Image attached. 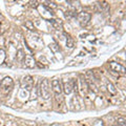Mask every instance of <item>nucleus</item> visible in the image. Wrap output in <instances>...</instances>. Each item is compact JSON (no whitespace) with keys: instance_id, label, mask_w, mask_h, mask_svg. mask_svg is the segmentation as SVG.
I'll use <instances>...</instances> for the list:
<instances>
[{"instance_id":"obj_8","label":"nucleus","mask_w":126,"mask_h":126,"mask_svg":"<svg viewBox=\"0 0 126 126\" xmlns=\"http://www.w3.org/2000/svg\"><path fill=\"white\" fill-rule=\"evenodd\" d=\"M74 83H75V79H71V80L67 81L64 83V87H63V91L66 94H69L71 91H74Z\"/></svg>"},{"instance_id":"obj_11","label":"nucleus","mask_w":126,"mask_h":126,"mask_svg":"<svg viewBox=\"0 0 126 126\" xmlns=\"http://www.w3.org/2000/svg\"><path fill=\"white\" fill-rule=\"evenodd\" d=\"M44 8H46L47 10L49 11V12H51L53 10H55V8H57V4L55 3V2H49V1H47L45 2V4H44Z\"/></svg>"},{"instance_id":"obj_21","label":"nucleus","mask_w":126,"mask_h":126,"mask_svg":"<svg viewBox=\"0 0 126 126\" xmlns=\"http://www.w3.org/2000/svg\"><path fill=\"white\" fill-rule=\"evenodd\" d=\"M114 126H118V125H114Z\"/></svg>"},{"instance_id":"obj_10","label":"nucleus","mask_w":126,"mask_h":126,"mask_svg":"<svg viewBox=\"0 0 126 126\" xmlns=\"http://www.w3.org/2000/svg\"><path fill=\"white\" fill-rule=\"evenodd\" d=\"M49 22H51V23L54 25V28H57V30H61V28H62V22L60 21V20L51 19V20H49Z\"/></svg>"},{"instance_id":"obj_20","label":"nucleus","mask_w":126,"mask_h":126,"mask_svg":"<svg viewBox=\"0 0 126 126\" xmlns=\"http://www.w3.org/2000/svg\"><path fill=\"white\" fill-rule=\"evenodd\" d=\"M0 30H1V24H0Z\"/></svg>"},{"instance_id":"obj_7","label":"nucleus","mask_w":126,"mask_h":126,"mask_svg":"<svg viewBox=\"0 0 126 126\" xmlns=\"http://www.w3.org/2000/svg\"><path fill=\"white\" fill-rule=\"evenodd\" d=\"M23 62H24V66L26 68H34L36 66V61L32 55H25Z\"/></svg>"},{"instance_id":"obj_13","label":"nucleus","mask_w":126,"mask_h":126,"mask_svg":"<svg viewBox=\"0 0 126 126\" xmlns=\"http://www.w3.org/2000/svg\"><path fill=\"white\" fill-rule=\"evenodd\" d=\"M74 45H75V42H74V39L71 37L69 35L66 36V46L68 48H73Z\"/></svg>"},{"instance_id":"obj_18","label":"nucleus","mask_w":126,"mask_h":126,"mask_svg":"<svg viewBox=\"0 0 126 126\" xmlns=\"http://www.w3.org/2000/svg\"><path fill=\"white\" fill-rule=\"evenodd\" d=\"M30 5H31V8H38V5H39V2L38 1H31L30 2Z\"/></svg>"},{"instance_id":"obj_5","label":"nucleus","mask_w":126,"mask_h":126,"mask_svg":"<svg viewBox=\"0 0 126 126\" xmlns=\"http://www.w3.org/2000/svg\"><path fill=\"white\" fill-rule=\"evenodd\" d=\"M109 68L111 69L112 71H114V73H118V74H122V75H124L126 74V67L123 66L122 64H120V63L118 62H109Z\"/></svg>"},{"instance_id":"obj_3","label":"nucleus","mask_w":126,"mask_h":126,"mask_svg":"<svg viewBox=\"0 0 126 126\" xmlns=\"http://www.w3.org/2000/svg\"><path fill=\"white\" fill-rule=\"evenodd\" d=\"M77 17H78V20H79V22H80L81 26H86L87 24H88V22L91 21V15L87 12H80L77 15Z\"/></svg>"},{"instance_id":"obj_1","label":"nucleus","mask_w":126,"mask_h":126,"mask_svg":"<svg viewBox=\"0 0 126 126\" xmlns=\"http://www.w3.org/2000/svg\"><path fill=\"white\" fill-rule=\"evenodd\" d=\"M38 94L44 100H48L51 98V91H49V83L47 79H42L40 82V86L38 88Z\"/></svg>"},{"instance_id":"obj_12","label":"nucleus","mask_w":126,"mask_h":126,"mask_svg":"<svg viewBox=\"0 0 126 126\" xmlns=\"http://www.w3.org/2000/svg\"><path fill=\"white\" fill-rule=\"evenodd\" d=\"M107 91H109L111 94H117V88L111 82H107Z\"/></svg>"},{"instance_id":"obj_16","label":"nucleus","mask_w":126,"mask_h":126,"mask_svg":"<svg viewBox=\"0 0 126 126\" xmlns=\"http://www.w3.org/2000/svg\"><path fill=\"white\" fill-rule=\"evenodd\" d=\"M48 46H49V48H51V51H54V53H56V51H58L60 49V47L58 46V44H57V43H55V42H54V43H51Z\"/></svg>"},{"instance_id":"obj_4","label":"nucleus","mask_w":126,"mask_h":126,"mask_svg":"<svg viewBox=\"0 0 126 126\" xmlns=\"http://www.w3.org/2000/svg\"><path fill=\"white\" fill-rule=\"evenodd\" d=\"M34 85V79L32 76H25L21 81V87L26 89L28 91H31Z\"/></svg>"},{"instance_id":"obj_17","label":"nucleus","mask_w":126,"mask_h":126,"mask_svg":"<svg viewBox=\"0 0 126 126\" xmlns=\"http://www.w3.org/2000/svg\"><path fill=\"white\" fill-rule=\"evenodd\" d=\"M4 60H5V51L3 49H0V64H2Z\"/></svg>"},{"instance_id":"obj_14","label":"nucleus","mask_w":126,"mask_h":126,"mask_svg":"<svg viewBox=\"0 0 126 126\" xmlns=\"http://www.w3.org/2000/svg\"><path fill=\"white\" fill-rule=\"evenodd\" d=\"M24 26H25L28 30H30L31 32H35L36 31V28L34 26V23L32 21H25V23H24Z\"/></svg>"},{"instance_id":"obj_19","label":"nucleus","mask_w":126,"mask_h":126,"mask_svg":"<svg viewBox=\"0 0 126 126\" xmlns=\"http://www.w3.org/2000/svg\"><path fill=\"white\" fill-rule=\"evenodd\" d=\"M36 65H38V66H39L40 68H44V67H45L43 64H41V63H40V62H36Z\"/></svg>"},{"instance_id":"obj_6","label":"nucleus","mask_w":126,"mask_h":126,"mask_svg":"<svg viewBox=\"0 0 126 126\" xmlns=\"http://www.w3.org/2000/svg\"><path fill=\"white\" fill-rule=\"evenodd\" d=\"M51 87H53L54 93L57 94V96H60V94H61L63 88H62V86H61V82H60L59 80L55 79V80L51 81Z\"/></svg>"},{"instance_id":"obj_9","label":"nucleus","mask_w":126,"mask_h":126,"mask_svg":"<svg viewBox=\"0 0 126 126\" xmlns=\"http://www.w3.org/2000/svg\"><path fill=\"white\" fill-rule=\"evenodd\" d=\"M24 58H25V54H24V51L22 48L18 49L17 51V55H16V60L18 62H23Z\"/></svg>"},{"instance_id":"obj_15","label":"nucleus","mask_w":126,"mask_h":126,"mask_svg":"<svg viewBox=\"0 0 126 126\" xmlns=\"http://www.w3.org/2000/svg\"><path fill=\"white\" fill-rule=\"evenodd\" d=\"M74 17H77V13L76 12H71V11H67L65 12V18L66 19H71Z\"/></svg>"},{"instance_id":"obj_2","label":"nucleus","mask_w":126,"mask_h":126,"mask_svg":"<svg viewBox=\"0 0 126 126\" xmlns=\"http://www.w3.org/2000/svg\"><path fill=\"white\" fill-rule=\"evenodd\" d=\"M14 87V81L11 77H5L1 80L0 82V88H1L2 91L4 93H8L11 91Z\"/></svg>"}]
</instances>
